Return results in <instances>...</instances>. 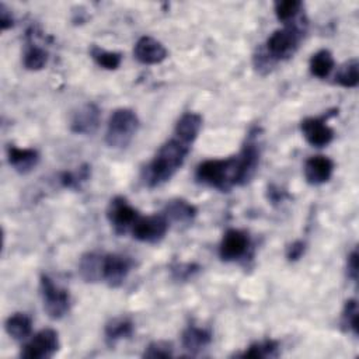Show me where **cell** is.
I'll use <instances>...</instances> for the list:
<instances>
[{
	"label": "cell",
	"instance_id": "obj_1",
	"mask_svg": "<svg viewBox=\"0 0 359 359\" xmlns=\"http://www.w3.org/2000/svg\"><path fill=\"white\" fill-rule=\"evenodd\" d=\"M259 146L254 133H250L241 151L227 158L202 161L195 171L199 184L227 192L233 187L247 184L257 172L259 164Z\"/></svg>",
	"mask_w": 359,
	"mask_h": 359
},
{
	"label": "cell",
	"instance_id": "obj_2",
	"mask_svg": "<svg viewBox=\"0 0 359 359\" xmlns=\"http://www.w3.org/2000/svg\"><path fill=\"white\" fill-rule=\"evenodd\" d=\"M189 150L191 146L177 137H171L161 144L151 161L146 165L144 182L147 187L154 188L167 182L182 167Z\"/></svg>",
	"mask_w": 359,
	"mask_h": 359
},
{
	"label": "cell",
	"instance_id": "obj_3",
	"mask_svg": "<svg viewBox=\"0 0 359 359\" xmlns=\"http://www.w3.org/2000/svg\"><path fill=\"white\" fill-rule=\"evenodd\" d=\"M307 29V22L303 17L293 20V22L285 24L283 28H279L273 31L265 43V53L273 60H286L292 57L297 48L300 41L303 39Z\"/></svg>",
	"mask_w": 359,
	"mask_h": 359
},
{
	"label": "cell",
	"instance_id": "obj_4",
	"mask_svg": "<svg viewBox=\"0 0 359 359\" xmlns=\"http://www.w3.org/2000/svg\"><path fill=\"white\" fill-rule=\"evenodd\" d=\"M139 118L133 109L118 108L115 109L107 125L105 143L114 149L126 147L135 137L139 129Z\"/></svg>",
	"mask_w": 359,
	"mask_h": 359
},
{
	"label": "cell",
	"instance_id": "obj_5",
	"mask_svg": "<svg viewBox=\"0 0 359 359\" xmlns=\"http://www.w3.org/2000/svg\"><path fill=\"white\" fill-rule=\"evenodd\" d=\"M43 310L52 320L63 318L70 310V294L66 289L57 286L48 275H41L39 279Z\"/></svg>",
	"mask_w": 359,
	"mask_h": 359
},
{
	"label": "cell",
	"instance_id": "obj_6",
	"mask_svg": "<svg viewBox=\"0 0 359 359\" xmlns=\"http://www.w3.org/2000/svg\"><path fill=\"white\" fill-rule=\"evenodd\" d=\"M59 335L52 328L36 332L21 348V358L25 359H49L59 351Z\"/></svg>",
	"mask_w": 359,
	"mask_h": 359
},
{
	"label": "cell",
	"instance_id": "obj_7",
	"mask_svg": "<svg viewBox=\"0 0 359 359\" xmlns=\"http://www.w3.org/2000/svg\"><path fill=\"white\" fill-rule=\"evenodd\" d=\"M168 226L170 222L167 220V217L163 213H156L149 216H139L130 231L136 240L142 243L156 244L165 237Z\"/></svg>",
	"mask_w": 359,
	"mask_h": 359
},
{
	"label": "cell",
	"instance_id": "obj_8",
	"mask_svg": "<svg viewBox=\"0 0 359 359\" xmlns=\"http://www.w3.org/2000/svg\"><path fill=\"white\" fill-rule=\"evenodd\" d=\"M137 217V210L128 202L126 198L115 196L109 201L107 208V219L114 227L115 233L125 234L128 230L132 229Z\"/></svg>",
	"mask_w": 359,
	"mask_h": 359
},
{
	"label": "cell",
	"instance_id": "obj_9",
	"mask_svg": "<svg viewBox=\"0 0 359 359\" xmlns=\"http://www.w3.org/2000/svg\"><path fill=\"white\" fill-rule=\"evenodd\" d=\"M133 268V259L122 254H104L102 280L109 287H119Z\"/></svg>",
	"mask_w": 359,
	"mask_h": 359
},
{
	"label": "cell",
	"instance_id": "obj_10",
	"mask_svg": "<svg viewBox=\"0 0 359 359\" xmlns=\"http://www.w3.org/2000/svg\"><path fill=\"white\" fill-rule=\"evenodd\" d=\"M250 247V237L245 231L238 229H229L220 241L219 257L224 262L240 259L245 255Z\"/></svg>",
	"mask_w": 359,
	"mask_h": 359
},
{
	"label": "cell",
	"instance_id": "obj_11",
	"mask_svg": "<svg viewBox=\"0 0 359 359\" xmlns=\"http://www.w3.org/2000/svg\"><path fill=\"white\" fill-rule=\"evenodd\" d=\"M300 130L306 142L314 147H324L334 139V130L327 125V118H306L300 123Z\"/></svg>",
	"mask_w": 359,
	"mask_h": 359
},
{
	"label": "cell",
	"instance_id": "obj_12",
	"mask_svg": "<svg viewBox=\"0 0 359 359\" xmlns=\"http://www.w3.org/2000/svg\"><path fill=\"white\" fill-rule=\"evenodd\" d=\"M101 121L100 109L95 104L87 102L76 109L70 119V130L77 135H91L94 133Z\"/></svg>",
	"mask_w": 359,
	"mask_h": 359
},
{
	"label": "cell",
	"instance_id": "obj_13",
	"mask_svg": "<svg viewBox=\"0 0 359 359\" xmlns=\"http://www.w3.org/2000/svg\"><path fill=\"white\" fill-rule=\"evenodd\" d=\"M135 57L143 65H158L167 57L165 46L153 36L144 35L137 39L133 48Z\"/></svg>",
	"mask_w": 359,
	"mask_h": 359
},
{
	"label": "cell",
	"instance_id": "obj_14",
	"mask_svg": "<svg viewBox=\"0 0 359 359\" xmlns=\"http://www.w3.org/2000/svg\"><path fill=\"white\" fill-rule=\"evenodd\" d=\"M303 172L310 185L325 184L334 172V161L327 156H311L306 160Z\"/></svg>",
	"mask_w": 359,
	"mask_h": 359
},
{
	"label": "cell",
	"instance_id": "obj_15",
	"mask_svg": "<svg viewBox=\"0 0 359 359\" xmlns=\"http://www.w3.org/2000/svg\"><path fill=\"white\" fill-rule=\"evenodd\" d=\"M7 160H8V164L18 174H28L39 163V153L35 149H29V147L21 149L10 144L7 147Z\"/></svg>",
	"mask_w": 359,
	"mask_h": 359
},
{
	"label": "cell",
	"instance_id": "obj_16",
	"mask_svg": "<svg viewBox=\"0 0 359 359\" xmlns=\"http://www.w3.org/2000/svg\"><path fill=\"white\" fill-rule=\"evenodd\" d=\"M202 116L196 112H185L180 116V119L175 123L174 128V137L180 139L181 142H184L185 144H192L201 129H202Z\"/></svg>",
	"mask_w": 359,
	"mask_h": 359
},
{
	"label": "cell",
	"instance_id": "obj_17",
	"mask_svg": "<svg viewBox=\"0 0 359 359\" xmlns=\"http://www.w3.org/2000/svg\"><path fill=\"white\" fill-rule=\"evenodd\" d=\"M212 342V332L206 328H201L196 325H188L181 334V345L182 348L195 355L209 346Z\"/></svg>",
	"mask_w": 359,
	"mask_h": 359
},
{
	"label": "cell",
	"instance_id": "obj_18",
	"mask_svg": "<svg viewBox=\"0 0 359 359\" xmlns=\"http://www.w3.org/2000/svg\"><path fill=\"white\" fill-rule=\"evenodd\" d=\"M198 210L196 208L189 203L185 199H171L165 203L163 215L167 217V220L171 223H180V224H188L191 223L195 216H196Z\"/></svg>",
	"mask_w": 359,
	"mask_h": 359
},
{
	"label": "cell",
	"instance_id": "obj_19",
	"mask_svg": "<svg viewBox=\"0 0 359 359\" xmlns=\"http://www.w3.org/2000/svg\"><path fill=\"white\" fill-rule=\"evenodd\" d=\"M102 259L104 254L91 251L81 255L79 262V272L80 276L86 282H98L102 280Z\"/></svg>",
	"mask_w": 359,
	"mask_h": 359
},
{
	"label": "cell",
	"instance_id": "obj_20",
	"mask_svg": "<svg viewBox=\"0 0 359 359\" xmlns=\"http://www.w3.org/2000/svg\"><path fill=\"white\" fill-rule=\"evenodd\" d=\"M133 330H135V325L129 317L111 318L105 324V330H104L105 341L109 346H114L118 341L130 338L133 334Z\"/></svg>",
	"mask_w": 359,
	"mask_h": 359
},
{
	"label": "cell",
	"instance_id": "obj_21",
	"mask_svg": "<svg viewBox=\"0 0 359 359\" xmlns=\"http://www.w3.org/2000/svg\"><path fill=\"white\" fill-rule=\"evenodd\" d=\"M4 328L13 339L24 341L32 332V320L25 313H14L6 320Z\"/></svg>",
	"mask_w": 359,
	"mask_h": 359
},
{
	"label": "cell",
	"instance_id": "obj_22",
	"mask_svg": "<svg viewBox=\"0 0 359 359\" xmlns=\"http://www.w3.org/2000/svg\"><path fill=\"white\" fill-rule=\"evenodd\" d=\"M335 66V60L334 56L330 50L327 49H321L318 52H316L311 57H310V73L318 79H325L328 77V74L332 72Z\"/></svg>",
	"mask_w": 359,
	"mask_h": 359
},
{
	"label": "cell",
	"instance_id": "obj_23",
	"mask_svg": "<svg viewBox=\"0 0 359 359\" xmlns=\"http://www.w3.org/2000/svg\"><path fill=\"white\" fill-rule=\"evenodd\" d=\"M48 63V52L34 43V42H28L25 49H24V55H22V65L27 70H32V72H36V70H41L46 66Z\"/></svg>",
	"mask_w": 359,
	"mask_h": 359
},
{
	"label": "cell",
	"instance_id": "obj_24",
	"mask_svg": "<svg viewBox=\"0 0 359 359\" xmlns=\"http://www.w3.org/2000/svg\"><path fill=\"white\" fill-rule=\"evenodd\" d=\"M278 355H279V345L276 341H272V339L254 342L248 348H245L241 353H237V356H241V358H255V359L276 358Z\"/></svg>",
	"mask_w": 359,
	"mask_h": 359
},
{
	"label": "cell",
	"instance_id": "obj_25",
	"mask_svg": "<svg viewBox=\"0 0 359 359\" xmlns=\"http://www.w3.org/2000/svg\"><path fill=\"white\" fill-rule=\"evenodd\" d=\"M335 83L344 88H355L359 83V63L358 59L345 62L335 74Z\"/></svg>",
	"mask_w": 359,
	"mask_h": 359
},
{
	"label": "cell",
	"instance_id": "obj_26",
	"mask_svg": "<svg viewBox=\"0 0 359 359\" xmlns=\"http://www.w3.org/2000/svg\"><path fill=\"white\" fill-rule=\"evenodd\" d=\"M90 56L100 67L105 70H116L122 62V55L119 52L105 50L97 45L90 48Z\"/></svg>",
	"mask_w": 359,
	"mask_h": 359
},
{
	"label": "cell",
	"instance_id": "obj_27",
	"mask_svg": "<svg viewBox=\"0 0 359 359\" xmlns=\"http://www.w3.org/2000/svg\"><path fill=\"white\" fill-rule=\"evenodd\" d=\"M302 1L299 0H283V1H276L275 3V15L279 21L283 24L292 22L293 20L297 18L300 10H302Z\"/></svg>",
	"mask_w": 359,
	"mask_h": 359
},
{
	"label": "cell",
	"instance_id": "obj_28",
	"mask_svg": "<svg viewBox=\"0 0 359 359\" xmlns=\"http://www.w3.org/2000/svg\"><path fill=\"white\" fill-rule=\"evenodd\" d=\"M342 325L351 331L355 337L359 334V311H358V303L355 299H349L345 302L342 309Z\"/></svg>",
	"mask_w": 359,
	"mask_h": 359
},
{
	"label": "cell",
	"instance_id": "obj_29",
	"mask_svg": "<svg viewBox=\"0 0 359 359\" xmlns=\"http://www.w3.org/2000/svg\"><path fill=\"white\" fill-rule=\"evenodd\" d=\"M174 355L172 352V345L167 341H153L150 342L144 352L143 356L144 358H171Z\"/></svg>",
	"mask_w": 359,
	"mask_h": 359
},
{
	"label": "cell",
	"instance_id": "obj_30",
	"mask_svg": "<svg viewBox=\"0 0 359 359\" xmlns=\"http://www.w3.org/2000/svg\"><path fill=\"white\" fill-rule=\"evenodd\" d=\"M199 265L196 264H191V262H175L174 265H171V275L175 280H188L189 278H192L198 271H199Z\"/></svg>",
	"mask_w": 359,
	"mask_h": 359
},
{
	"label": "cell",
	"instance_id": "obj_31",
	"mask_svg": "<svg viewBox=\"0 0 359 359\" xmlns=\"http://www.w3.org/2000/svg\"><path fill=\"white\" fill-rule=\"evenodd\" d=\"M88 174L90 171L87 167H80L76 172H63L60 175V182L65 188H77L81 181H86L88 178Z\"/></svg>",
	"mask_w": 359,
	"mask_h": 359
},
{
	"label": "cell",
	"instance_id": "obj_32",
	"mask_svg": "<svg viewBox=\"0 0 359 359\" xmlns=\"http://www.w3.org/2000/svg\"><path fill=\"white\" fill-rule=\"evenodd\" d=\"M306 251V243L302 240H296L286 248V258L292 262L300 259Z\"/></svg>",
	"mask_w": 359,
	"mask_h": 359
},
{
	"label": "cell",
	"instance_id": "obj_33",
	"mask_svg": "<svg viewBox=\"0 0 359 359\" xmlns=\"http://www.w3.org/2000/svg\"><path fill=\"white\" fill-rule=\"evenodd\" d=\"M358 251L356 248L352 250V252L348 255V261H346V271H348V276L356 282L358 280Z\"/></svg>",
	"mask_w": 359,
	"mask_h": 359
},
{
	"label": "cell",
	"instance_id": "obj_34",
	"mask_svg": "<svg viewBox=\"0 0 359 359\" xmlns=\"http://www.w3.org/2000/svg\"><path fill=\"white\" fill-rule=\"evenodd\" d=\"M13 24H14V18L11 15V11L6 7L4 3H1L0 4V28H1V31L11 28Z\"/></svg>",
	"mask_w": 359,
	"mask_h": 359
}]
</instances>
